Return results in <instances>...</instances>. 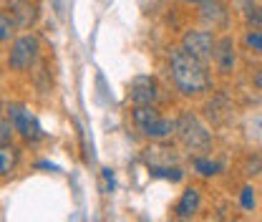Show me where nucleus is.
Here are the masks:
<instances>
[{
  "label": "nucleus",
  "mask_w": 262,
  "mask_h": 222,
  "mask_svg": "<svg viewBox=\"0 0 262 222\" xmlns=\"http://www.w3.org/2000/svg\"><path fill=\"white\" fill-rule=\"evenodd\" d=\"M171 78L184 96H199L209 89L207 64H202L184 48L171 51Z\"/></svg>",
  "instance_id": "f257e3e1"
},
{
  "label": "nucleus",
  "mask_w": 262,
  "mask_h": 222,
  "mask_svg": "<svg viewBox=\"0 0 262 222\" xmlns=\"http://www.w3.org/2000/svg\"><path fill=\"white\" fill-rule=\"evenodd\" d=\"M134 124H136V129H139L146 139H151V142H164V139H169V136L177 131V122L162 116V114L154 109V104L134 106Z\"/></svg>",
  "instance_id": "f03ea898"
},
{
  "label": "nucleus",
  "mask_w": 262,
  "mask_h": 222,
  "mask_svg": "<svg viewBox=\"0 0 262 222\" xmlns=\"http://www.w3.org/2000/svg\"><path fill=\"white\" fill-rule=\"evenodd\" d=\"M177 134L182 139V144L189 149V152H207L209 144H212V136L207 127L196 119L192 111H184L179 119H177Z\"/></svg>",
  "instance_id": "7ed1b4c3"
},
{
  "label": "nucleus",
  "mask_w": 262,
  "mask_h": 222,
  "mask_svg": "<svg viewBox=\"0 0 262 222\" xmlns=\"http://www.w3.org/2000/svg\"><path fill=\"white\" fill-rule=\"evenodd\" d=\"M38 53H40L38 35L35 33H26V35H20V38L13 41L10 53H8V66L13 71H28L38 61Z\"/></svg>",
  "instance_id": "20e7f679"
},
{
  "label": "nucleus",
  "mask_w": 262,
  "mask_h": 222,
  "mask_svg": "<svg viewBox=\"0 0 262 222\" xmlns=\"http://www.w3.org/2000/svg\"><path fill=\"white\" fill-rule=\"evenodd\" d=\"M8 119L13 122L15 131H18L26 142H40V139L46 136L40 122L35 119V114H33L28 106H23V104H10V106H8Z\"/></svg>",
  "instance_id": "39448f33"
},
{
  "label": "nucleus",
  "mask_w": 262,
  "mask_h": 222,
  "mask_svg": "<svg viewBox=\"0 0 262 222\" xmlns=\"http://www.w3.org/2000/svg\"><path fill=\"white\" fill-rule=\"evenodd\" d=\"M129 101L134 106H146L159 101V84L151 76H134L129 84Z\"/></svg>",
  "instance_id": "423d86ee"
},
{
  "label": "nucleus",
  "mask_w": 262,
  "mask_h": 222,
  "mask_svg": "<svg viewBox=\"0 0 262 222\" xmlns=\"http://www.w3.org/2000/svg\"><path fill=\"white\" fill-rule=\"evenodd\" d=\"M214 35L209 31H189L182 41V48L189 51L194 58H199L202 64H207L212 56H214Z\"/></svg>",
  "instance_id": "0eeeda50"
},
{
  "label": "nucleus",
  "mask_w": 262,
  "mask_h": 222,
  "mask_svg": "<svg viewBox=\"0 0 262 222\" xmlns=\"http://www.w3.org/2000/svg\"><path fill=\"white\" fill-rule=\"evenodd\" d=\"M199 205H202V194L196 187H187L182 192L177 207H174V217L177 220H192L196 212H199Z\"/></svg>",
  "instance_id": "6e6552de"
},
{
  "label": "nucleus",
  "mask_w": 262,
  "mask_h": 222,
  "mask_svg": "<svg viewBox=\"0 0 262 222\" xmlns=\"http://www.w3.org/2000/svg\"><path fill=\"white\" fill-rule=\"evenodd\" d=\"M237 53H234V41L232 38H222L220 43H214V64L222 73H229L234 68Z\"/></svg>",
  "instance_id": "1a4fd4ad"
},
{
  "label": "nucleus",
  "mask_w": 262,
  "mask_h": 222,
  "mask_svg": "<svg viewBox=\"0 0 262 222\" xmlns=\"http://www.w3.org/2000/svg\"><path fill=\"white\" fill-rule=\"evenodd\" d=\"M10 15H13L18 28H31L35 23V18H38V10H35V5L31 0H18L15 5H10Z\"/></svg>",
  "instance_id": "9d476101"
},
{
  "label": "nucleus",
  "mask_w": 262,
  "mask_h": 222,
  "mask_svg": "<svg viewBox=\"0 0 262 222\" xmlns=\"http://www.w3.org/2000/svg\"><path fill=\"white\" fill-rule=\"evenodd\" d=\"M199 8H202V18H204L207 23H212V26H222V23H225V18H227L225 5H222V3H217V0H202V3H199Z\"/></svg>",
  "instance_id": "9b49d317"
},
{
  "label": "nucleus",
  "mask_w": 262,
  "mask_h": 222,
  "mask_svg": "<svg viewBox=\"0 0 262 222\" xmlns=\"http://www.w3.org/2000/svg\"><path fill=\"white\" fill-rule=\"evenodd\" d=\"M149 172H151V177L169 179V182H182V177H184V172L171 164H149Z\"/></svg>",
  "instance_id": "f8f14e48"
},
{
  "label": "nucleus",
  "mask_w": 262,
  "mask_h": 222,
  "mask_svg": "<svg viewBox=\"0 0 262 222\" xmlns=\"http://www.w3.org/2000/svg\"><path fill=\"white\" fill-rule=\"evenodd\" d=\"M192 167H194V172L199 177H214V174H220V169H222V164L212 162L209 157H194L192 159Z\"/></svg>",
  "instance_id": "ddd939ff"
},
{
  "label": "nucleus",
  "mask_w": 262,
  "mask_h": 222,
  "mask_svg": "<svg viewBox=\"0 0 262 222\" xmlns=\"http://www.w3.org/2000/svg\"><path fill=\"white\" fill-rule=\"evenodd\" d=\"M18 164V152L10 147H0V177H8Z\"/></svg>",
  "instance_id": "4468645a"
},
{
  "label": "nucleus",
  "mask_w": 262,
  "mask_h": 222,
  "mask_svg": "<svg viewBox=\"0 0 262 222\" xmlns=\"http://www.w3.org/2000/svg\"><path fill=\"white\" fill-rule=\"evenodd\" d=\"M15 21H13V15L10 13H5V10H0V43H8L13 35H15Z\"/></svg>",
  "instance_id": "2eb2a0df"
},
{
  "label": "nucleus",
  "mask_w": 262,
  "mask_h": 222,
  "mask_svg": "<svg viewBox=\"0 0 262 222\" xmlns=\"http://www.w3.org/2000/svg\"><path fill=\"white\" fill-rule=\"evenodd\" d=\"M15 139V127L10 119H0V147H10Z\"/></svg>",
  "instance_id": "dca6fc26"
},
{
  "label": "nucleus",
  "mask_w": 262,
  "mask_h": 222,
  "mask_svg": "<svg viewBox=\"0 0 262 222\" xmlns=\"http://www.w3.org/2000/svg\"><path fill=\"white\" fill-rule=\"evenodd\" d=\"M239 205H242V210H252V207H255V190H252V187H245V190H242Z\"/></svg>",
  "instance_id": "f3484780"
},
{
  "label": "nucleus",
  "mask_w": 262,
  "mask_h": 222,
  "mask_svg": "<svg viewBox=\"0 0 262 222\" xmlns=\"http://www.w3.org/2000/svg\"><path fill=\"white\" fill-rule=\"evenodd\" d=\"M247 46L252 48V51H257V53H262V33H257V31H252V33H247Z\"/></svg>",
  "instance_id": "a211bd4d"
},
{
  "label": "nucleus",
  "mask_w": 262,
  "mask_h": 222,
  "mask_svg": "<svg viewBox=\"0 0 262 222\" xmlns=\"http://www.w3.org/2000/svg\"><path fill=\"white\" fill-rule=\"evenodd\" d=\"M245 15H247L250 21H255V23H260V26H262V13H260V8H257V5H247Z\"/></svg>",
  "instance_id": "6ab92c4d"
},
{
  "label": "nucleus",
  "mask_w": 262,
  "mask_h": 222,
  "mask_svg": "<svg viewBox=\"0 0 262 222\" xmlns=\"http://www.w3.org/2000/svg\"><path fill=\"white\" fill-rule=\"evenodd\" d=\"M103 177H106V182H108V192L114 190V169H103Z\"/></svg>",
  "instance_id": "aec40b11"
},
{
  "label": "nucleus",
  "mask_w": 262,
  "mask_h": 222,
  "mask_svg": "<svg viewBox=\"0 0 262 222\" xmlns=\"http://www.w3.org/2000/svg\"><path fill=\"white\" fill-rule=\"evenodd\" d=\"M38 167H40V169H51V172H61V169H58L56 164H51V162H38Z\"/></svg>",
  "instance_id": "412c9836"
},
{
  "label": "nucleus",
  "mask_w": 262,
  "mask_h": 222,
  "mask_svg": "<svg viewBox=\"0 0 262 222\" xmlns=\"http://www.w3.org/2000/svg\"><path fill=\"white\" fill-rule=\"evenodd\" d=\"M53 8H56V13H63V0H53Z\"/></svg>",
  "instance_id": "4be33fe9"
},
{
  "label": "nucleus",
  "mask_w": 262,
  "mask_h": 222,
  "mask_svg": "<svg viewBox=\"0 0 262 222\" xmlns=\"http://www.w3.org/2000/svg\"><path fill=\"white\" fill-rule=\"evenodd\" d=\"M255 84H257V86H260V89H262V71H260V73H257V76H255Z\"/></svg>",
  "instance_id": "5701e85b"
},
{
  "label": "nucleus",
  "mask_w": 262,
  "mask_h": 222,
  "mask_svg": "<svg viewBox=\"0 0 262 222\" xmlns=\"http://www.w3.org/2000/svg\"><path fill=\"white\" fill-rule=\"evenodd\" d=\"M187 3H202V0H187Z\"/></svg>",
  "instance_id": "b1692460"
},
{
  "label": "nucleus",
  "mask_w": 262,
  "mask_h": 222,
  "mask_svg": "<svg viewBox=\"0 0 262 222\" xmlns=\"http://www.w3.org/2000/svg\"><path fill=\"white\" fill-rule=\"evenodd\" d=\"M0 111H3V101H0Z\"/></svg>",
  "instance_id": "393cba45"
}]
</instances>
